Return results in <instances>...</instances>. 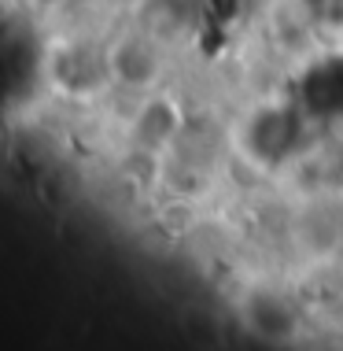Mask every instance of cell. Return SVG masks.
<instances>
[{"label":"cell","instance_id":"cell-1","mask_svg":"<svg viewBox=\"0 0 343 351\" xmlns=\"http://www.w3.org/2000/svg\"><path fill=\"white\" fill-rule=\"evenodd\" d=\"M45 78L52 93L66 100H97L100 93L114 89L107 71V45L89 37H60L45 52Z\"/></svg>","mask_w":343,"mask_h":351},{"label":"cell","instance_id":"cell-2","mask_svg":"<svg viewBox=\"0 0 343 351\" xmlns=\"http://www.w3.org/2000/svg\"><path fill=\"white\" fill-rule=\"evenodd\" d=\"M107 71L111 85L126 93H151L159 89L166 74V52H163V37H155L144 30H126L107 41Z\"/></svg>","mask_w":343,"mask_h":351},{"label":"cell","instance_id":"cell-3","mask_svg":"<svg viewBox=\"0 0 343 351\" xmlns=\"http://www.w3.org/2000/svg\"><path fill=\"white\" fill-rule=\"evenodd\" d=\"M185 126L188 119H185L181 100L170 97V93L151 89L140 97L137 111L129 119V141L133 148L148 152V156H170L177 148V141L185 137Z\"/></svg>","mask_w":343,"mask_h":351},{"label":"cell","instance_id":"cell-4","mask_svg":"<svg viewBox=\"0 0 343 351\" xmlns=\"http://www.w3.org/2000/svg\"><path fill=\"white\" fill-rule=\"evenodd\" d=\"M240 322L251 337L266 344H288L299 337V311L288 296L273 289H251L240 296Z\"/></svg>","mask_w":343,"mask_h":351},{"label":"cell","instance_id":"cell-5","mask_svg":"<svg viewBox=\"0 0 343 351\" xmlns=\"http://www.w3.org/2000/svg\"><path fill=\"white\" fill-rule=\"evenodd\" d=\"M30 12H37V15H52V12H60V8L66 4V0H23Z\"/></svg>","mask_w":343,"mask_h":351},{"label":"cell","instance_id":"cell-6","mask_svg":"<svg viewBox=\"0 0 343 351\" xmlns=\"http://www.w3.org/2000/svg\"><path fill=\"white\" fill-rule=\"evenodd\" d=\"M111 8H122V12H144L148 0H107Z\"/></svg>","mask_w":343,"mask_h":351}]
</instances>
